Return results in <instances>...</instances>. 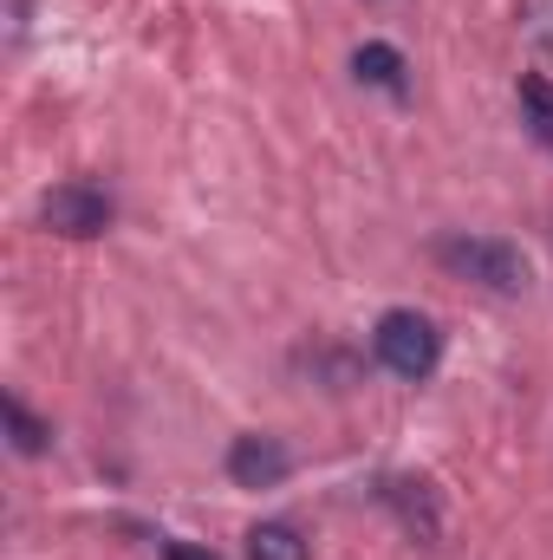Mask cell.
<instances>
[{"mask_svg": "<svg viewBox=\"0 0 553 560\" xmlns=\"http://www.w3.org/2000/svg\"><path fill=\"white\" fill-rule=\"evenodd\" d=\"M248 560H306V535L293 522H255L248 528Z\"/></svg>", "mask_w": 553, "mask_h": 560, "instance_id": "obj_8", "label": "cell"}, {"mask_svg": "<svg viewBox=\"0 0 553 560\" xmlns=\"http://www.w3.org/2000/svg\"><path fill=\"white\" fill-rule=\"evenodd\" d=\"M372 352H378V365H385L391 378L423 385V378L436 372V359H443V332H436L430 313H416V306H391V313L378 319V332H372Z\"/></svg>", "mask_w": 553, "mask_h": 560, "instance_id": "obj_2", "label": "cell"}, {"mask_svg": "<svg viewBox=\"0 0 553 560\" xmlns=\"http://www.w3.org/2000/svg\"><path fill=\"white\" fill-rule=\"evenodd\" d=\"M436 261L456 280H475L489 293H528V255L515 242H495V235H443L436 242Z\"/></svg>", "mask_w": 553, "mask_h": 560, "instance_id": "obj_1", "label": "cell"}, {"mask_svg": "<svg viewBox=\"0 0 553 560\" xmlns=\"http://www.w3.org/2000/svg\"><path fill=\"white\" fill-rule=\"evenodd\" d=\"M163 560H222V555H215V548H189V541H169V548H163Z\"/></svg>", "mask_w": 553, "mask_h": 560, "instance_id": "obj_10", "label": "cell"}, {"mask_svg": "<svg viewBox=\"0 0 553 560\" xmlns=\"http://www.w3.org/2000/svg\"><path fill=\"white\" fill-rule=\"evenodd\" d=\"M385 502H398V515L411 522L416 535H423V541H436V528H443V522H436V495H430V482H385Z\"/></svg>", "mask_w": 553, "mask_h": 560, "instance_id": "obj_7", "label": "cell"}, {"mask_svg": "<svg viewBox=\"0 0 553 560\" xmlns=\"http://www.w3.org/2000/svg\"><path fill=\"white\" fill-rule=\"evenodd\" d=\"M352 72H358V85H378V92H391V98L411 92V66H404V52L385 46V39L358 46V52H352Z\"/></svg>", "mask_w": 553, "mask_h": 560, "instance_id": "obj_5", "label": "cell"}, {"mask_svg": "<svg viewBox=\"0 0 553 560\" xmlns=\"http://www.w3.org/2000/svg\"><path fill=\"white\" fill-rule=\"evenodd\" d=\"M0 418H7V436H13V450H20V456H39V450L52 443V423L33 418V411H26V405L13 398V392L0 398Z\"/></svg>", "mask_w": 553, "mask_h": 560, "instance_id": "obj_9", "label": "cell"}, {"mask_svg": "<svg viewBox=\"0 0 553 560\" xmlns=\"http://www.w3.org/2000/svg\"><path fill=\"white\" fill-rule=\"evenodd\" d=\"M293 476V450L268 436V430H248V436H235L228 443V482L235 489H280Z\"/></svg>", "mask_w": 553, "mask_h": 560, "instance_id": "obj_4", "label": "cell"}, {"mask_svg": "<svg viewBox=\"0 0 553 560\" xmlns=\"http://www.w3.org/2000/svg\"><path fill=\"white\" fill-rule=\"evenodd\" d=\"M515 98H521V125L553 150V79L548 72H521V92Z\"/></svg>", "mask_w": 553, "mask_h": 560, "instance_id": "obj_6", "label": "cell"}, {"mask_svg": "<svg viewBox=\"0 0 553 560\" xmlns=\"http://www.w3.org/2000/svg\"><path fill=\"white\" fill-rule=\"evenodd\" d=\"M39 222H46L52 235L92 242V235H105V229H111V196H105L98 183H59V189H46Z\"/></svg>", "mask_w": 553, "mask_h": 560, "instance_id": "obj_3", "label": "cell"}]
</instances>
